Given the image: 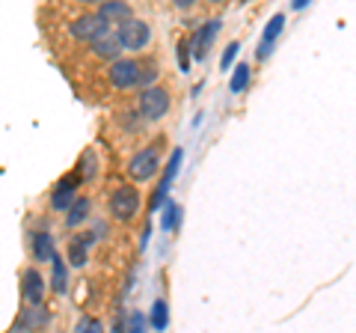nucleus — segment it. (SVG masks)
Here are the masks:
<instances>
[{"instance_id": "nucleus-1", "label": "nucleus", "mask_w": 356, "mask_h": 333, "mask_svg": "<svg viewBox=\"0 0 356 333\" xmlns=\"http://www.w3.org/2000/svg\"><path fill=\"white\" fill-rule=\"evenodd\" d=\"M149 39H152V30L146 21H140V18H125L119 24L116 30V42L122 45V51H143L149 45Z\"/></svg>"}, {"instance_id": "nucleus-2", "label": "nucleus", "mask_w": 356, "mask_h": 333, "mask_svg": "<svg viewBox=\"0 0 356 333\" xmlns=\"http://www.w3.org/2000/svg\"><path fill=\"white\" fill-rule=\"evenodd\" d=\"M166 110H170V93L161 90V86H143L140 93V116L149 119V122H158L166 116Z\"/></svg>"}, {"instance_id": "nucleus-3", "label": "nucleus", "mask_w": 356, "mask_h": 333, "mask_svg": "<svg viewBox=\"0 0 356 333\" xmlns=\"http://www.w3.org/2000/svg\"><path fill=\"white\" fill-rule=\"evenodd\" d=\"M140 212V191L137 187H116L113 196H110V215L122 224L134 220V215Z\"/></svg>"}, {"instance_id": "nucleus-4", "label": "nucleus", "mask_w": 356, "mask_h": 333, "mask_svg": "<svg viewBox=\"0 0 356 333\" xmlns=\"http://www.w3.org/2000/svg\"><path fill=\"white\" fill-rule=\"evenodd\" d=\"M158 166H161V152L154 149V146H146V149H140V152L131 158L128 176H131L134 182H149L152 176L158 173Z\"/></svg>"}, {"instance_id": "nucleus-5", "label": "nucleus", "mask_w": 356, "mask_h": 333, "mask_svg": "<svg viewBox=\"0 0 356 333\" xmlns=\"http://www.w3.org/2000/svg\"><path fill=\"white\" fill-rule=\"evenodd\" d=\"M72 36L74 39H81V42H95V39H102L110 33V24L102 18V15H81V18H74L72 21Z\"/></svg>"}, {"instance_id": "nucleus-6", "label": "nucleus", "mask_w": 356, "mask_h": 333, "mask_svg": "<svg viewBox=\"0 0 356 333\" xmlns=\"http://www.w3.org/2000/svg\"><path fill=\"white\" fill-rule=\"evenodd\" d=\"M137 75H140V63L137 60H110V84L116 90H131L137 86Z\"/></svg>"}, {"instance_id": "nucleus-7", "label": "nucleus", "mask_w": 356, "mask_h": 333, "mask_svg": "<svg viewBox=\"0 0 356 333\" xmlns=\"http://www.w3.org/2000/svg\"><path fill=\"white\" fill-rule=\"evenodd\" d=\"M21 288H24V301L39 307L42 304V295H44V280L36 268H27L24 277H21Z\"/></svg>"}, {"instance_id": "nucleus-8", "label": "nucleus", "mask_w": 356, "mask_h": 333, "mask_svg": "<svg viewBox=\"0 0 356 333\" xmlns=\"http://www.w3.org/2000/svg\"><path fill=\"white\" fill-rule=\"evenodd\" d=\"M77 182H81V176H69V179H63V182L57 185V191L51 194V208H54V212H65V208L72 206Z\"/></svg>"}, {"instance_id": "nucleus-9", "label": "nucleus", "mask_w": 356, "mask_h": 333, "mask_svg": "<svg viewBox=\"0 0 356 333\" xmlns=\"http://www.w3.org/2000/svg\"><path fill=\"white\" fill-rule=\"evenodd\" d=\"M217 30H220V21L217 18H211V21H205V27L196 33L193 36V54H196V60H205V54H208V48H211V42H214V36H217Z\"/></svg>"}, {"instance_id": "nucleus-10", "label": "nucleus", "mask_w": 356, "mask_h": 333, "mask_svg": "<svg viewBox=\"0 0 356 333\" xmlns=\"http://www.w3.org/2000/svg\"><path fill=\"white\" fill-rule=\"evenodd\" d=\"M181 158H184V152H181V149H175V152H172V158H170V166H166V173H163V182H161V187H158V194L152 196V212H154V208H161L163 196H166V191H170V185H172L175 173H178V164H181Z\"/></svg>"}, {"instance_id": "nucleus-11", "label": "nucleus", "mask_w": 356, "mask_h": 333, "mask_svg": "<svg viewBox=\"0 0 356 333\" xmlns=\"http://www.w3.org/2000/svg\"><path fill=\"white\" fill-rule=\"evenodd\" d=\"M98 15H102L107 24H122L125 18H131V6L125 0H102V6H98Z\"/></svg>"}, {"instance_id": "nucleus-12", "label": "nucleus", "mask_w": 356, "mask_h": 333, "mask_svg": "<svg viewBox=\"0 0 356 333\" xmlns=\"http://www.w3.org/2000/svg\"><path fill=\"white\" fill-rule=\"evenodd\" d=\"M54 256H57V250H54V238L48 235V232H36V235H33V259L36 262H51Z\"/></svg>"}, {"instance_id": "nucleus-13", "label": "nucleus", "mask_w": 356, "mask_h": 333, "mask_svg": "<svg viewBox=\"0 0 356 333\" xmlns=\"http://www.w3.org/2000/svg\"><path fill=\"white\" fill-rule=\"evenodd\" d=\"M119 51H122V45L116 42L113 33H107V36H102V39L92 42V54H95L98 60H116Z\"/></svg>"}, {"instance_id": "nucleus-14", "label": "nucleus", "mask_w": 356, "mask_h": 333, "mask_svg": "<svg viewBox=\"0 0 356 333\" xmlns=\"http://www.w3.org/2000/svg\"><path fill=\"white\" fill-rule=\"evenodd\" d=\"M282 24H285V18H282V15H276V18L270 21V24H267L264 36H261V48H259V57H261V60L267 57V54H270V45L276 42V36L282 33Z\"/></svg>"}, {"instance_id": "nucleus-15", "label": "nucleus", "mask_w": 356, "mask_h": 333, "mask_svg": "<svg viewBox=\"0 0 356 333\" xmlns=\"http://www.w3.org/2000/svg\"><path fill=\"white\" fill-rule=\"evenodd\" d=\"M86 215H89V199L77 196V199H72V206H69V217H65V224L81 226V220H86Z\"/></svg>"}, {"instance_id": "nucleus-16", "label": "nucleus", "mask_w": 356, "mask_h": 333, "mask_svg": "<svg viewBox=\"0 0 356 333\" xmlns=\"http://www.w3.org/2000/svg\"><path fill=\"white\" fill-rule=\"evenodd\" d=\"M158 75H161V69H158V63H154V60H149V63H140L137 86H152L154 81H158Z\"/></svg>"}, {"instance_id": "nucleus-17", "label": "nucleus", "mask_w": 356, "mask_h": 333, "mask_svg": "<svg viewBox=\"0 0 356 333\" xmlns=\"http://www.w3.org/2000/svg\"><path fill=\"white\" fill-rule=\"evenodd\" d=\"M247 84H250V65L241 63V65H235V75H232L229 90L232 93H243V90H247Z\"/></svg>"}, {"instance_id": "nucleus-18", "label": "nucleus", "mask_w": 356, "mask_h": 333, "mask_svg": "<svg viewBox=\"0 0 356 333\" xmlns=\"http://www.w3.org/2000/svg\"><path fill=\"white\" fill-rule=\"evenodd\" d=\"M54 277H51V286H54V292H65L69 288V283H65V262L54 256Z\"/></svg>"}, {"instance_id": "nucleus-19", "label": "nucleus", "mask_w": 356, "mask_h": 333, "mask_svg": "<svg viewBox=\"0 0 356 333\" xmlns=\"http://www.w3.org/2000/svg\"><path fill=\"white\" fill-rule=\"evenodd\" d=\"M69 265H74V268H83L86 265V244H81V241H74L72 247H69Z\"/></svg>"}, {"instance_id": "nucleus-20", "label": "nucleus", "mask_w": 356, "mask_h": 333, "mask_svg": "<svg viewBox=\"0 0 356 333\" xmlns=\"http://www.w3.org/2000/svg\"><path fill=\"white\" fill-rule=\"evenodd\" d=\"M166 321H170V313H166V304H163V301H158V304H154V309H152V325H154V330H163V327H166Z\"/></svg>"}, {"instance_id": "nucleus-21", "label": "nucleus", "mask_w": 356, "mask_h": 333, "mask_svg": "<svg viewBox=\"0 0 356 333\" xmlns=\"http://www.w3.org/2000/svg\"><path fill=\"white\" fill-rule=\"evenodd\" d=\"M238 51H241V45H238V42H232V45L226 48V54H222V60H220V65H222V69H229V65H232V60L238 57Z\"/></svg>"}, {"instance_id": "nucleus-22", "label": "nucleus", "mask_w": 356, "mask_h": 333, "mask_svg": "<svg viewBox=\"0 0 356 333\" xmlns=\"http://www.w3.org/2000/svg\"><path fill=\"white\" fill-rule=\"evenodd\" d=\"M178 212H181V208H178V206H166V215H163V229H172V226H175Z\"/></svg>"}, {"instance_id": "nucleus-23", "label": "nucleus", "mask_w": 356, "mask_h": 333, "mask_svg": "<svg viewBox=\"0 0 356 333\" xmlns=\"http://www.w3.org/2000/svg\"><path fill=\"white\" fill-rule=\"evenodd\" d=\"M178 57H181V72H187V65H191V60H187V42L178 45Z\"/></svg>"}, {"instance_id": "nucleus-24", "label": "nucleus", "mask_w": 356, "mask_h": 333, "mask_svg": "<svg viewBox=\"0 0 356 333\" xmlns=\"http://www.w3.org/2000/svg\"><path fill=\"white\" fill-rule=\"evenodd\" d=\"M193 3H196V0H172V6H175V9H191Z\"/></svg>"}, {"instance_id": "nucleus-25", "label": "nucleus", "mask_w": 356, "mask_h": 333, "mask_svg": "<svg viewBox=\"0 0 356 333\" xmlns=\"http://www.w3.org/2000/svg\"><path fill=\"white\" fill-rule=\"evenodd\" d=\"M312 0H294V9H303V6H309Z\"/></svg>"}, {"instance_id": "nucleus-26", "label": "nucleus", "mask_w": 356, "mask_h": 333, "mask_svg": "<svg viewBox=\"0 0 356 333\" xmlns=\"http://www.w3.org/2000/svg\"><path fill=\"white\" fill-rule=\"evenodd\" d=\"M83 3H102V0H83Z\"/></svg>"}, {"instance_id": "nucleus-27", "label": "nucleus", "mask_w": 356, "mask_h": 333, "mask_svg": "<svg viewBox=\"0 0 356 333\" xmlns=\"http://www.w3.org/2000/svg\"><path fill=\"white\" fill-rule=\"evenodd\" d=\"M211 3H226V0H211Z\"/></svg>"}]
</instances>
